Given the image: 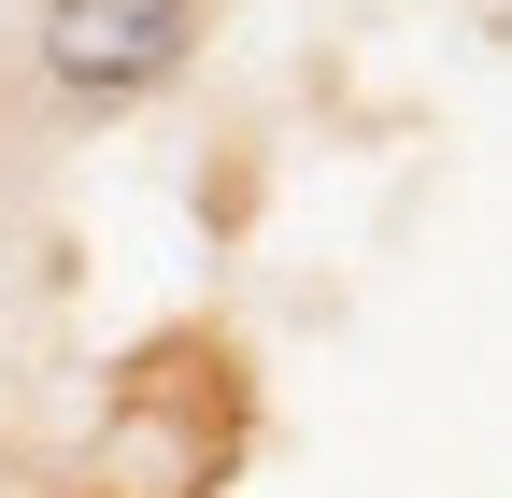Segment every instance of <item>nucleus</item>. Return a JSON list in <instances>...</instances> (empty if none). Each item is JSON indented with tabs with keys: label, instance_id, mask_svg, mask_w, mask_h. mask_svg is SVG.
<instances>
[{
	"label": "nucleus",
	"instance_id": "nucleus-1",
	"mask_svg": "<svg viewBox=\"0 0 512 498\" xmlns=\"http://www.w3.org/2000/svg\"><path fill=\"white\" fill-rule=\"evenodd\" d=\"M43 86L57 100H157L200 43V0H43Z\"/></svg>",
	"mask_w": 512,
	"mask_h": 498
}]
</instances>
